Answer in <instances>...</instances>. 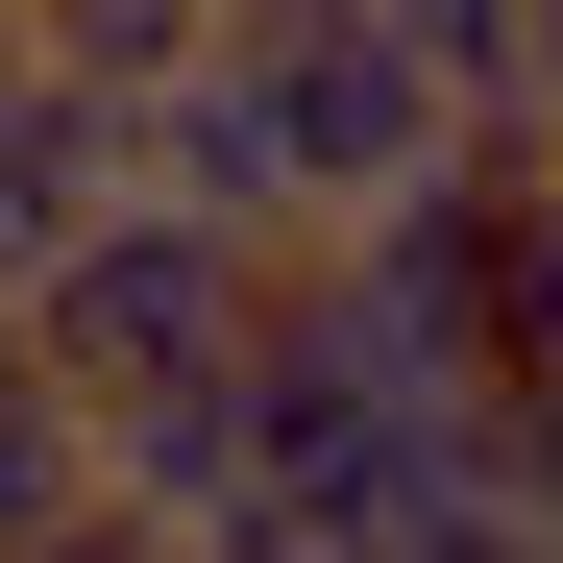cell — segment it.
<instances>
[{
  "instance_id": "4",
  "label": "cell",
  "mask_w": 563,
  "mask_h": 563,
  "mask_svg": "<svg viewBox=\"0 0 563 563\" xmlns=\"http://www.w3.org/2000/svg\"><path fill=\"white\" fill-rule=\"evenodd\" d=\"M74 197H99V99L0 49V295H25V269H49V221H74Z\"/></svg>"
},
{
  "instance_id": "1",
  "label": "cell",
  "mask_w": 563,
  "mask_h": 563,
  "mask_svg": "<svg viewBox=\"0 0 563 563\" xmlns=\"http://www.w3.org/2000/svg\"><path fill=\"white\" fill-rule=\"evenodd\" d=\"M245 295H269V245H221V221H172V197L99 172L0 319H25V343L74 367V417H99V393H172V367H245Z\"/></svg>"
},
{
  "instance_id": "7",
  "label": "cell",
  "mask_w": 563,
  "mask_h": 563,
  "mask_svg": "<svg viewBox=\"0 0 563 563\" xmlns=\"http://www.w3.org/2000/svg\"><path fill=\"white\" fill-rule=\"evenodd\" d=\"M367 25H393L441 99H465V123H515V0H367Z\"/></svg>"
},
{
  "instance_id": "8",
  "label": "cell",
  "mask_w": 563,
  "mask_h": 563,
  "mask_svg": "<svg viewBox=\"0 0 563 563\" xmlns=\"http://www.w3.org/2000/svg\"><path fill=\"white\" fill-rule=\"evenodd\" d=\"M0 563H74V539H0Z\"/></svg>"
},
{
  "instance_id": "2",
  "label": "cell",
  "mask_w": 563,
  "mask_h": 563,
  "mask_svg": "<svg viewBox=\"0 0 563 563\" xmlns=\"http://www.w3.org/2000/svg\"><path fill=\"white\" fill-rule=\"evenodd\" d=\"M245 74H269V147H295V197H319V221H367L393 172H441V147H465V99L367 25V0H269Z\"/></svg>"
},
{
  "instance_id": "5",
  "label": "cell",
  "mask_w": 563,
  "mask_h": 563,
  "mask_svg": "<svg viewBox=\"0 0 563 563\" xmlns=\"http://www.w3.org/2000/svg\"><path fill=\"white\" fill-rule=\"evenodd\" d=\"M197 25H221V0H0V49H25V74H74V99H147Z\"/></svg>"
},
{
  "instance_id": "3",
  "label": "cell",
  "mask_w": 563,
  "mask_h": 563,
  "mask_svg": "<svg viewBox=\"0 0 563 563\" xmlns=\"http://www.w3.org/2000/svg\"><path fill=\"white\" fill-rule=\"evenodd\" d=\"M221 490H245V367H172V393H99V515L197 539Z\"/></svg>"
},
{
  "instance_id": "6",
  "label": "cell",
  "mask_w": 563,
  "mask_h": 563,
  "mask_svg": "<svg viewBox=\"0 0 563 563\" xmlns=\"http://www.w3.org/2000/svg\"><path fill=\"white\" fill-rule=\"evenodd\" d=\"M74 490H99V417H74V367L0 319V539H49Z\"/></svg>"
},
{
  "instance_id": "9",
  "label": "cell",
  "mask_w": 563,
  "mask_h": 563,
  "mask_svg": "<svg viewBox=\"0 0 563 563\" xmlns=\"http://www.w3.org/2000/svg\"><path fill=\"white\" fill-rule=\"evenodd\" d=\"M221 25H269V0H221Z\"/></svg>"
}]
</instances>
